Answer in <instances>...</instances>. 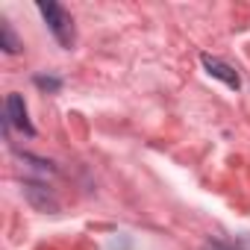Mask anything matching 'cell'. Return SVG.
<instances>
[{
	"instance_id": "cell-1",
	"label": "cell",
	"mask_w": 250,
	"mask_h": 250,
	"mask_svg": "<svg viewBox=\"0 0 250 250\" xmlns=\"http://www.w3.org/2000/svg\"><path fill=\"white\" fill-rule=\"evenodd\" d=\"M39 12H42L47 30L53 33V39H56L65 50H71L74 42H77V30H74V18H71V12H68L65 6L53 3V0H42V3H39Z\"/></svg>"
},
{
	"instance_id": "cell-2",
	"label": "cell",
	"mask_w": 250,
	"mask_h": 250,
	"mask_svg": "<svg viewBox=\"0 0 250 250\" xmlns=\"http://www.w3.org/2000/svg\"><path fill=\"white\" fill-rule=\"evenodd\" d=\"M12 127L24 130L27 136H36V127L30 124V118H27V103H24V97H21V94H9V97H6V112H3V130L9 133Z\"/></svg>"
},
{
	"instance_id": "cell-3",
	"label": "cell",
	"mask_w": 250,
	"mask_h": 250,
	"mask_svg": "<svg viewBox=\"0 0 250 250\" xmlns=\"http://www.w3.org/2000/svg\"><path fill=\"white\" fill-rule=\"evenodd\" d=\"M200 62H203L206 74H209V77H215V80H221L227 88H241V77H238V71H235V68H229L227 62H221L218 56L203 53V56H200Z\"/></svg>"
},
{
	"instance_id": "cell-4",
	"label": "cell",
	"mask_w": 250,
	"mask_h": 250,
	"mask_svg": "<svg viewBox=\"0 0 250 250\" xmlns=\"http://www.w3.org/2000/svg\"><path fill=\"white\" fill-rule=\"evenodd\" d=\"M24 194H27V200H30L39 212H56V209H59L56 197H53L42 183H24Z\"/></svg>"
},
{
	"instance_id": "cell-5",
	"label": "cell",
	"mask_w": 250,
	"mask_h": 250,
	"mask_svg": "<svg viewBox=\"0 0 250 250\" xmlns=\"http://www.w3.org/2000/svg\"><path fill=\"white\" fill-rule=\"evenodd\" d=\"M0 47H3L6 53H18V50H21V42H18V36L12 33L9 21H0Z\"/></svg>"
},
{
	"instance_id": "cell-6",
	"label": "cell",
	"mask_w": 250,
	"mask_h": 250,
	"mask_svg": "<svg viewBox=\"0 0 250 250\" xmlns=\"http://www.w3.org/2000/svg\"><path fill=\"white\" fill-rule=\"evenodd\" d=\"M44 94H56L59 88H62V80L59 77H53V74H36V80H33Z\"/></svg>"
},
{
	"instance_id": "cell-7",
	"label": "cell",
	"mask_w": 250,
	"mask_h": 250,
	"mask_svg": "<svg viewBox=\"0 0 250 250\" xmlns=\"http://www.w3.org/2000/svg\"><path fill=\"white\" fill-rule=\"evenodd\" d=\"M206 250H232L229 244H221V241H212V244H206Z\"/></svg>"
}]
</instances>
